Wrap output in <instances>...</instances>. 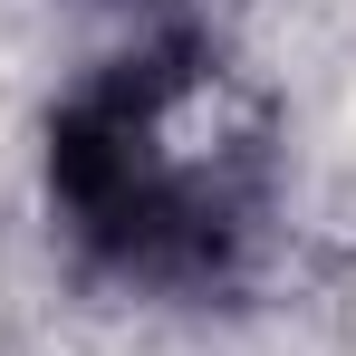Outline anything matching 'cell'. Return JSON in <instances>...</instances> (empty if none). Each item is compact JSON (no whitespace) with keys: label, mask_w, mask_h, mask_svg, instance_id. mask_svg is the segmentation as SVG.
I'll return each instance as SVG.
<instances>
[{"label":"cell","mask_w":356,"mask_h":356,"mask_svg":"<svg viewBox=\"0 0 356 356\" xmlns=\"http://www.w3.org/2000/svg\"><path fill=\"white\" fill-rule=\"evenodd\" d=\"M183 87H193V49H154V58H125L106 87H87L49 125L58 202L116 270H145V280H193L232 250L222 193H202L164 154V116Z\"/></svg>","instance_id":"6da1fadb"}]
</instances>
